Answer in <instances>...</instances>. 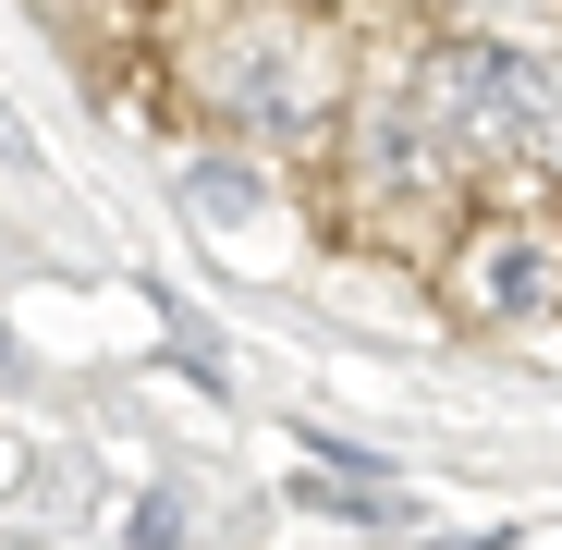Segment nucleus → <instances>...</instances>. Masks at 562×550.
I'll return each instance as SVG.
<instances>
[{"label": "nucleus", "mask_w": 562, "mask_h": 550, "mask_svg": "<svg viewBox=\"0 0 562 550\" xmlns=\"http://www.w3.org/2000/svg\"><path fill=\"white\" fill-rule=\"evenodd\" d=\"M416 99L452 135V159L464 147H538L550 135V74L526 49H502V37H440L428 74H416Z\"/></svg>", "instance_id": "f257e3e1"}, {"label": "nucleus", "mask_w": 562, "mask_h": 550, "mask_svg": "<svg viewBox=\"0 0 562 550\" xmlns=\"http://www.w3.org/2000/svg\"><path fill=\"white\" fill-rule=\"evenodd\" d=\"M318 49H306V25H233L221 49H209V99L233 111V123H257V135H294L306 111H318V74H306Z\"/></svg>", "instance_id": "f03ea898"}, {"label": "nucleus", "mask_w": 562, "mask_h": 550, "mask_svg": "<svg viewBox=\"0 0 562 550\" xmlns=\"http://www.w3.org/2000/svg\"><path fill=\"white\" fill-rule=\"evenodd\" d=\"M464 306H477V318L562 306V245L550 233H477V257H464Z\"/></svg>", "instance_id": "7ed1b4c3"}, {"label": "nucleus", "mask_w": 562, "mask_h": 550, "mask_svg": "<svg viewBox=\"0 0 562 550\" xmlns=\"http://www.w3.org/2000/svg\"><path fill=\"white\" fill-rule=\"evenodd\" d=\"M196 209H209V221H257V209H269V183L233 171V159H196Z\"/></svg>", "instance_id": "20e7f679"}, {"label": "nucleus", "mask_w": 562, "mask_h": 550, "mask_svg": "<svg viewBox=\"0 0 562 550\" xmlns=\"http://www.w3.org/2000/svg\"><path fill=\"white\" fill-rule=\"evenodd\" d=\"M123 538H135V550H183V502H171V490H147V502H135V526H123Z\"/></svg>", "instance_id": "39448f33"}]
</instances>
